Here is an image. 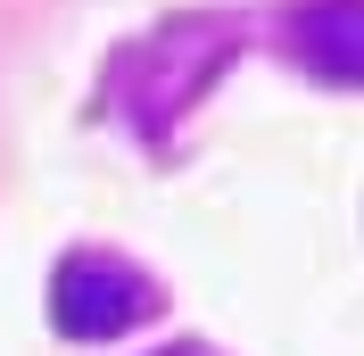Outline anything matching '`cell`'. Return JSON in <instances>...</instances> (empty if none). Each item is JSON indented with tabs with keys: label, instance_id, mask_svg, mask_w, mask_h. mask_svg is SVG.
<instances>
[{
	"label": "cell",
	"instance_id": "cell-1",
	"mask_svg": "<svg viewBox=\"0 0 364 356\" xmlns=\"http://www.w3.org/2000/svg\"><path fill=\"white\" fill-rule=\"evenodd\" d=\"M149 315V282H141L124 257H67L58 266V290H50V323L67 340H124Z\"/></svg>",
	"mask_w": 364,
	"mask_h": 356
}]
</instances>
